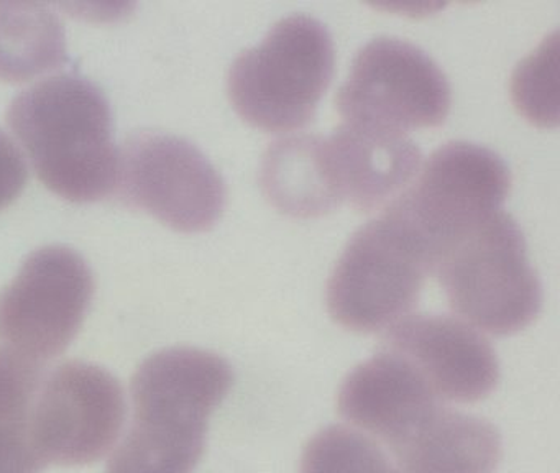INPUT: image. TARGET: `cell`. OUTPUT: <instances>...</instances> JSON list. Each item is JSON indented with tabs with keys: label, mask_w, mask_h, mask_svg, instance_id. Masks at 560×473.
<instances>
[{
	"label": "cell",
	"mask_w": 560,
	"mask_h": 473,
	"mask_svg": "<svg viewBox=\"0 0 560 473\" xmlns=\"http://www.w3.org/2000/svg\"><path fill=\"white\" fill-rule=\"evenodd\" d=\"M234 371L221 355L166 348L132 378L133 419L107 473H192L205 453L209 417L225 400Z\"/></svg>",
	"instance_id": "obj_1"
},
{
	"label": "cell",
	"mask_w": 560,
	"mask_h": 473,
	"mask_svg": "<svg viewBox=\"0 0 560 473\" xmlns=\"http://www.w3.org/2000/svg\"><path fill=\"white\" fill-rule=\"evenodd\" d=\"M8 124L42 183L58 196L94 203L116 191L113 111L90 79L60 74L37 82L9 105Z\"/></svg>",
	"instance_id": "obj_2"
},
{
	"label": "cell",
	"mask_w": 560,
	"mask_h": 473,
	"mask_svg": "<svg viewBox=\"0 0 560 473\" xmlns=\"http://www.w3.org/2000/svg\"><path fill=\"white\" fill-rule=\"evenodd\" d=\"M431 272L452 309L490 334H516L542 309V285L527 258L523 230L503 210L448 242Z\"/></svg>",
	"instance_id": "obj_3"
},
{
	"label": "cell",
	"mask_w": 560,
	"mask_h": 473,
	"mask_svg": "<svg viewBox=\"0 0 560 473\" xmlns=\"http://www.w3.org/2000/svg\"><path fill=\"white\" fill-rule=\"evenodd\" d=\"M334 39L316 16L293 13L271 26L260 45L232 62V107L254 127L290 131L316 115L334 74Z\"/></svg>",
	"instance_id": "obj_4"
},
{
	"label": "cell",
	"mask_w": 560,
	"mask_h": 473,
	"mask_svg": "<svg viewBox=\"0 0 560 473\" xmlns=\"http://www.w3.org/2000/svg\"><path fill=\"white\" fill-rule=\"evenodd\" d=\"M431 256L418 233L392 210L360 227L327 281V309L342 327L383 331L418 304Z\"/></svg>",
	"instance_id": "obj_5"
},
{
	"label": "cell",
	"mask_w": 560,
	"mask_h": 473,
	"mask_svg": "<svg viewBox=\"0 0 560 473\" xmlns=\"http://www.w3.org/2000/svg\"><path fill=\"white\" fill-rule=\"evenodd\" d=\"M510 189V166L497 151L474 141H447L385 210L421 236L432 268L448 242L501 210Z\"/></svg>",
	"instance_id": "obj_6"
},
{
	"label": "cell",
	"mask_w": 560,
	"mask_h": 473,
	"mask_svg": "<svg viewBox=\"0 0 560 473\" xmlns=\"http://www.w3.org/2000/svg\"><path fill=\"white\" fill-rule=\"evenodd\" d=\"M451 102L441 66L415 43L396 36H376L363 45L336 95L346 124L401 134L444 124Z\"/></svg>",
	"instance_id": "obj_7"
},
{
	"label": "cell",
	"mask_w": 560,
	"mask_h": 473,
	"mask_svg": "<svg viewBox=\"0 0 560 473\" xmlns=\"http://www.w3.org/2000/svg\"><path fill=\"white\" fill-rule=\"evenodd\" d=\"M116 189L124 203L186 233L211 229L228 200L224 177L195 143L156 131L127 138Z\"/></svg>",
	"instance_id": "obj_8"
},
{
	"label": "cell",
	"mask_w": 560,
	"mask_h": 473,
	"mask_svg": "<svg viewBox=\"0 0 560 473\" xmlns=\"http://www.w3.org/2000/svg\"><path fill=\"white\" fill-rule=\"evenodd\" d=\"M93 295V272L80 253L35 250L0 292V341L32 360H51L77 337Z\"/></svg>",
	"instance_id": "obj_9"
},
{
	"label": "cell",
	"mask_w": 560,
	"mask_h": 473,
	"mask_svg": "<svg viewBox=\"0 0 560 473\" xmlns=\"http://www.w3.org/2000/svg\"><path fill=\"white\" fill-rule=\"evenodd\" d=\"M124 419L119 381L96 365L68 361L42 381L32 440L45 465H90L114 449Z\"/></svg>",
	"instance_id": "obj_10"
},
{
	"label": "cell",
	"mask_w": 560,
	"mask_h": 473,
	"mask_svg": "<svg viewBox=\"0 0 560 473\" xmlns=\"http://www.w3.org/2000/svg\"><path fill=\"white\" fill-rule=\"evenodd\" d=\"M382 347L409 361L444 403L485 400L500 380L490 342L452 315H406L386 328Z\"/></svg>",
	"instance_id": "obj_11"
},
{
	"label": "cell",
	"mask_w": 560,
	"mask_h": 473,
	"mask_svg": "<svg viewBox=\"0 0 560 473\" xmlns=\"http://www.w3.org/2000/svg\"><path fill=\"white\" fill-rule=\"evenodd\" d=\"M324 151L337 194L360 212L392 206L422 163L421 148L406 134L353 124L324 137Z\"/></svg>",
	"instance_id": "obj_12"
},
{
	"label": "cell",
	"mask_w": 560,
	"mask_h": 473,
	"mask_svg": "<svg viewBox=\"0 0 560 473\" xmlns=\"http://www.w3.org/2000/svg\"><path fill=\"white\" fill-rule=\"evenodd\" d=\"M441 404L421 373L388 350L357 365L339 391L340 414L389 449Z\"/></svg>",
	"instance_id": "obj_13"
},
{
	"label": "cell",
	"mask_w": 560,
	"mask_h": 473,
	"mask_svg": "<svg viewBox=\"0 0 560 473\" xmlns=\"http://www.w3.org/2000/svg\"><path fill=\"white\" fill-rule=\"evenodd\" d=\"M392 452L401 473H494L503 447L493 424L441 404Z\"/></svg>",
	"instance_id": "obj_14"
},
{
	"label": "cell",
	"mask_w": 560,
	"mask_h": 473,
	"mask_svg": "<svg viewBox=\"0 0 560 473\" xmlns=\"http://www.w3.org/2000/svg\"><path fill=\"white\" fill-rule=\"evenodd\" d=\"M260 186L271 206L301 219L324 216L342 204L327 170L320 135H290L268 145L261 157Z\"/></svg>",
	"instance_id": "obj_15"
},
{
	"label": "cell",
	"mask_w": 560,
	"mask_h": 473,
	"mask_svg": "<svg viewBox=\"0 0 560 473\" xmlns=\"http://www.w3.org/2000/svg\"><path fill=\"white\" fill-rule=\"evenodd\" d=\"M67 59V32L50 7L0 2V81H32Z\"/></svg>",
	"instance_id": "obj_16"
},
{
	"label": "cell",
	"mask_w": 560,
	"mask_h": 473,
	"mask_svg": "<svg viewBox=\"0 0 560 473\" xmlns=\"http://www.w3.org/2000/svg\"><path fill=\"white\" fill-rule=\"evenodd\" d=\"M44 381L40 361L0 345V473H40L32 414Z\"/></svg>",
	"instance_id": "obj_17"
},
{
	"label": "cell",
	"mask_w": 560,
	"mask_h": 473,
	"mask_svg": "<svg viewBox=\"0 0 560 473\" xmlns=\"http://www.w3.org/2000/svg\"><path fill=\"white\" fill-rule=\"evenodd\" d=\"M300 473H401L369 437L343 426L317 432L304 447Z\"/></svg>",
	"instance_id": "obj_18"
},
{
	"label": "cell",
	"mask_w": 560,
	"mask_h": 473,
	"mask_svg": "<svg viewBox=\"0 0 560 473\" xmlns=\"http://www.w3.org/2000/svg\"><path fill=\"white\" fill-rule=\"evenodd\" d=\"M557 33L544 39L536 53L517 65L513 101L533 124H557Z\"/></svg>",
	"instance_id": "obj_19"
},
{
	"label": "cell",
	"mask_w": 560,
	"mask_h": 473,
	"mask_svg": "<svg viewBox=\"0 0 560 473\" xmlns=\"http://www.w3.org/2000/svg\"><path fill=\"white\" fill-rule=\"evenodd\" d=\"M27 180L28 168L21 148L4 130H0V210L21 196Z\"/></svg>",
	"instance_id": "obj_20"
}]
</instances>
